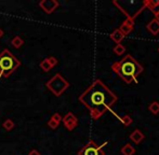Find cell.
<instances>
[{
  "label": "cell",
  "instance_id": "6da1fadb",
  "mask_svg": "<svg viewBox=\"0 0 159 155\" xmlns=\"http://www.w3.org/2000/svg\"><path fill=\"white\" fill-rule=\"evenodd\" d=\"M117 99V96L101 80H95L79 96V101L88 108L94 119L111 110Z\"/></svg>",
  "mask_w": 159,
  "mask_h": 155
},
{
  "label": "cell",
  "instance_id": "7a4b0ae2",
  "mask_svg": "<svg viewBox=\"0 0 159 155\" xmlns=\"http://www.w3.org/2000/svg\"><path fill=\"white\" fill-rule=\"evenodd\" d=\"M111 69L116 74H118L126 83L130 84L132 81L138 83V78L143 72L144 68L130 54L125 56L121 61H116L111 65Z\"/></svg>",
  "mask_w": 159,
  "mask_h": 155
},
{
  "label": "cell",
  "instance_id": "3957f363",
  "mask_svg": "<svg viewBox=\"0 0 159 155\" xmlns=\"http://www.w3.org/2000/svg\"><path fill=\"white\" fill-rule=\"evenodd\" d=\"M20 66L21 61L8 48H4L0 53V79L10 77Z\"/></svg>",
  "mask_w": 159,
  "mask_h": 155
},
{
  "label": "cell",
  "instance_id": "277c9868",
  "mask_svg": "<svg viewBox=\"0 0 159 155\" xmlns=\"http://www.w3.org/2000/svg\"><path fill=\"white\" fill-rule=\"evenodd\" d=\"M114 4L118 6L120 11L127 15V19H134L143 10L145 9V0L144 1H114Z\"/></svg>",
  "mask_w": 159,
  "mask_h": 155
},
{
  "label": "cell",
  "instance_id": "5b68a950",
  "mask_svg": "<svg viewBox=\"0 0 159 155\" xmlns=\"http://www.w3.org/2000/svg\"><path fill=\"white\" fill-rule=\"evenodd\" d=\"M46 86L48 87V90H50L51 93H53V95L59 97L69 87V83L61 76V74L57 73L47 82Z\"/></svg>",
  "mask_w": 159,
  "mask_h": 155
},
{
  "label": "cell",
  "instance_id": "8992f818",
  "mask_svg": "<svg viewBox=\"0 0 159 155\" xmlns=\"http://www.w3.org/2000/svg\"><path fill=\"white\" fill-rule=\"evenodd\" d=\"M108 145L107 141H105L103 145H98L93 140H89L88 143L78 152V155H105L103 148Z\"/></svg>",
  "mask_w": 159,
  "mask_h": 155
},
{
  "label": "cell",
  "instance_id": "52a82bcc",
  "mask_svg": "<svg viewBox=\"0 0 159 155\" xmlns=\"http://www.w3.org/2000/svg\"><path fill=\"white\" fill-rule=\"evenodd\" d=\"M62 122H63L65 128L67 130H73L77 127L78 125V119L77 117L75 116V114L71 113V112H68L65 115L62 117Z\"/></svg>",
  "mask_w": 159,
  "mask_h": 155
},
{
  "label": "cell",
  "instance_id": "ba28073f",
  "mask_svg": "<svg viewBox=\"0 0 159 155\" xmlns=\"http://www.w3.org/2000/svg\"><path fill=\"white\" fill-rule=\"evenodd\" d=\"M60 3L57 0H41L39 2V6L47 13V14H51L53 13L57 8H59Z\"/></svg>",
  "mask_w": 159,
  "mask_h": 155
},
{
  "label": "cell",
  "instance_id": "9c48e42d",
  "mask_svg": "<svg viewBox=\"0 0 159 155\" xmlns=\"http://www.w3.org/2000/svg\"><path fill=\"white\" fill-rule=\"evenodd\" d=\"M130 139H131L132 142H134L135 145H139V143H141L144 140V135H143V132L140 129H135L133 132H131Z\"/></svg>",
  "mask_w": 159,
  "mask_h": 155
},
{
  "label": "cell",
  "instance_id": "30bf717a",
  "mask_svg": "<svg viewBox=\"0 0 159 155\" xmlns=\"http://www.w3.org/2000/svg\"><path fill=\"white\" fill-rule=\"evenodd\" d=\"M146 27H147V29H148V31L151 32L152 35H154V36L159 34V22L156 21V19H152V21L147 24Z\"/></svg>",
  "mask_w": 159,
  "mask_h": 155
},
{
  "label": "cell",
  "instance_id": "8fae6325",
  "mask_svg": "<svg viewBox=\"0 0 159 155\" xmlns=\"http://www.w3.org/2000/svg\"><path fill=\"white\" fill-rule=\"evenodd\" d=\"M109 37H111V39L113 40L114 42H116L117 44H120V42H121L122 40H124V38H125V36L122 35V32L120 31L118 28L114 30V31L109 35Z\"/></svg>",
  "mask_w": 159,
  "mask_h": 155
},
{
  "label": "cell",
  "instance_id": "7c38bea8",
  "mask_svg": "<svg viewBox=\"0 0 159 155\" xmlns=\"http://www.w3.org/2000/svg\"><path fill=\"white\" fill-rule=\"evenodd\" d=\"M159 6V0H145V8L149 9L152 12L155 13Z\"/></svg>",
  "mask_w": 159,
  "mask_h": 155
},
{
  "label": "cell",
  "instance_id": "4fadbf2b",
  "mask_svg": "<svg viewBox=\"0 0 159 155\" xmlns=\"http://www.w3.org/2000/svg\"><path fill=\"white\" fill-rule=\"evenodd\" d=\"M135 153V149L132 147L130 143H127L121 148V154L122 155H133Z\"/></svg>",
  "mask_w": 159,
  "mask_h": 155
},
{
  "label": "cell",
  "instance_id": "5bb4252c",
  "mask_svg": "<svg viewBox=\"0 0 159 155\" xmlns=\"http://www.w3.org/2000/svg\"><path fill=\"white\" fill-rule=\"evenodd\" d=\"M11 44H12L13 48H21V46L24 44V40L22 39L21 37L16 36V37H14V38L11 40Z\"/></svg>",
  "mask_w": 159,
  "mask_h": 155
},
{
  "label": "cell",
  "instance_id": "9a60e30c",
  "mask_svg": "<svg viewBox=\"0 0 159 155\" xmlns=\"http://www.w3.org/2000/svg\"><path fill=\"white\" fill-rule=\"evenodd\" d=\"M14 126H15L14 122H13L11 119H7L6 121H4L3 123H2V127H3L6 130H8V132L12 130L13 128H14Z\"/></svg>",
  "mask_w": 159,
  "mask_h": 155
},
{
  "label": "cell",
  "instance_id": "2e32d148",
  "mask_svg": "<svg viewBox=\"0 0 159 155\" xmlns=\"http://www.w3.org/2000/svg\"><path fill=\"white\" fill-rule=\"evenodd\" d=\"M113 112L114 114H115L116 116L118 117V119H120V121H121V123L124 124V125H126V126H129V125H131L132 124V119H131V116L130 115H124V116H118L117 114L115 113V112L114 111H111Z\"/></svg>",
  "mask_w": 159,
  "mask_h": 155
},
{
  "label": "cell",
  "instance_id": "e0dca14e",
  "mask_svg": "<svg viewBox=\"0 0 159 155\" xmlns=\"http://www.w3.org/2000/svg\"><path fill=\"white\" fill-rule=\"evenodd\" d=\"M39 66L44 72H49L51 70V66H50V64H49V61H48V59H47V58H44L43 61H40Z\"/></svg>",
  "mask_w": 159,
  "mask_h": 155
},
{
  "label": "cell",
  "instance_id": "ac0fdd59",
  "mask_svg": "<svg viewBox=\"0 0 159 155\" xmlns=\"http://www.w3.org/2000/svg\"><path fill=\"white\" fill-rule=\"evenodd\" d=\"M148 110L153 114H158L159 113V103L158 101H153V103L149 105Z\"/></svg>",
  "mask_w": 159,
  "mask_h": 155
},
{
  "label": "cell",
  "instance_id": "d6986e66",
  "mask_svg": "<svg viewBox=\"0 0 159 155\" xmlns=\"http://www.w3.org/2000/svg\"><path fill=\"white\" fill-rule=\"evenodd\" d=\"M113 51L116 55H119L120 56V55H122L125 52H126V48H125V45H122V44L120 43V44H117V45L114 48Z\"/></svg>",
  "mask_w": 159,
  "mask_h": 155
},
{
  "label": "cell",
  "instance_id": "ffe728a7",
  "mask_svg": "<svg viewBox=\"0 0 159 155\" xmlns=\"http://www.w3.org/2000/svg\"><path fill=\"white\" fill-rule=\"evenodd\" d=\"M118 29H119V30H120V31H121V32H122V35H124V36H125V37H126V36H127V35H129V34H130V32H131V31H132V29H133V28H132V27H129V26L125 25V24H124V23H122V24H121V25H120V27H119V28H118Z\"/></svg>",
  "mask_w": 159,
  "mask_h": 155
},
{
  "label": "cell",
  "instance_id": "44dd1931",
  "mask_svg": "<svg viewBox=\"0 0 159 155\" xmlns=\"http://www.w3.org/2000/svg\"><path fill=\"white\" fill-rule=\"evenodd\" d=\"M48 126L51 128V129H55V128H57V126H59V123H57L55 121H53V119L50 117V119L48 121Z\"/></svg>",
  "mask_w": 159,
  "mask_h": 155
},
{
  "label": "cell",
  "instance_id": "7402d4cb",
  "mask_svg": "<svg viewBox=\"0 0 159 155\" xmlns=\"http://www.w3.org/2000/svg\"><path fill=\"white\" fill-rule=\"evenodd\" d=\"M47 59H48V61H49V64H50L51 68H53V67H54V66H57V59L55 58V57H53V56H49Z\"/></svg>",
  "mask_w": 159,
  "mask_h": 155
},
{
  "label": "cell",
  "instance_id": "603a6c76",
  "mask_svg": "<svg viewBox=\"0 0 159 155\" xmlns=\"http://www.w3.org/2000/svg\"><path fill=\"white\" fill-rule=\"evenodd\" d=\"M51 119H52L53 121L57 122V123H59V124L61 123V121H62V116L60 115V113H57H57L53 114V115L51 116Z\"/></svg>",
  "mask_w": 159,
  "mask_h": 155
},
{
  "label": "cell",
  "instance_id": "cb8c5ba5",
  "mask_svg": "<svg viewBox=\"0 0 159 155\" xmlns=\"http://www.w3.org/2000/svg\"><path fill=\"white\" fill-rule=\"evenodd\" d=\"M124 24H125V25H127V26H129V27H132V28H133V26H134V19H127L126 21L124 22Z\"/></svg>",
  "mask_w": 159,
  "mask_h": 155
},
{
  "label": "cell",
  "instance_id": "d4e9b609",
  "mask_svg": "<svg viewBox=\"0 0 159 155\" xmlns=\"http://www.w3.org/2000/svg\"><path fill=\"white\" fill-rule=\"evenodd\" d=\"M27 155H41V154H40L37 150H32V151H30Z\"/></svg>",
  "mask_w": 159,
  "mask_h": 155
},
{
  "label": "cell",
  "instance_id": "484cf974",
  "mask_svg": "<svg viewBox=\"0 0 159 155\" xmlns=\"http://www.w3.org/2000/svg\"><path fill=\"white\" fill-rule=\"evenodd\" d=\"M154 14H155V19H156V21L159 22V12H156V13H154Z\"/></svg>",
  "mask_w": 159,
  "mask_h": 155
},
{
  "label": "cell",
  "instance_id": "4316f807",
  "mask_svg": "<svg viewBox=\"0 0 159 155\" xmlns=\"http://www.w3.org/2000/svg\"><path fill=\"white\" fill-rule=\"evenodd\" d=\"M2 36H3V30H2L1 28H0V38H1Z\"/></svg>",
  "mask_w": 159,
  "mask_h": 155
},
{
  "label": "cell",
  "instance_id": "83f0119b",
  "mask_svg": "<svg viewBox=\"0 0 159 155\" xmlns=\"http://www.w3.org/2000/svg\"><path fill=\"white\" fill-rule=\"evenodd\" d=\"M158 52H159V48H158Z\"/></svg>",
  "mask_w": 159,
  "mask_h": 155
}]
</instances>
